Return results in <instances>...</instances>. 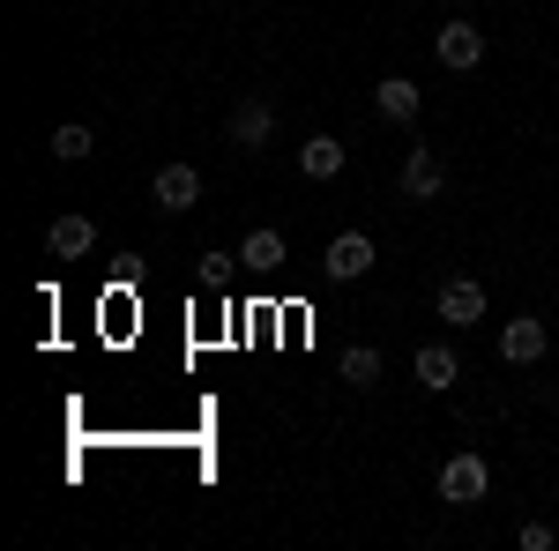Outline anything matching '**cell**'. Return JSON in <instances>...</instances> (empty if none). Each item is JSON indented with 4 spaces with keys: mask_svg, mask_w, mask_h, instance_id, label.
<instances>
[{
    "mask_svg": "<svg viewBox=\"0 0 559 551\" xmlns=\"http://www.w3.org/2000/svg\"><path fill=\"white\" fill-rule=\"evenodd\" d=\"M485 492H492L485 455H448V463H440V500H448V507H477Z\"/></svg>",
    "mask_w": 559,
    "mask_h": 551,
    "instance_id": "6da1fadb",
    "label": "cell"
},
{
    "mask_svg": "<svg viewBox=\"0 0 559 551\" xmlns=\"http://www.w3.org/2000/svg\"><path fill=\"white\" fill-rule=\"evenodd\" d=\"M269 134H276L269 97H239V105H231V120H224V142H231V149H269Z\"/></svg>",
    "mask_w": 559,
    "mask_h": 551,
    "instance_id": "7a4b0ae2",
    "label": "cell"
},
{
    "mask_svg": "<svg viewBox=\"0 0 559 551\" xmlns=\"http://www.w3.org/2000/svg\"><path fill=\"white\" fill-rule=\"evenodd\" d=\"M432 52H440V68H455V75H471L477 60H485V31L477 23H440V38H432Z\"/></svg>",
    "mask_w": 559,
    "mask_h": 551,
    "instance_id": "3957f363",
    "label": "cell"
},
{
    "mask_svg": "<svg viewBox=\"0 0 559 551\" xmlns=\"http://www.w3.org/2000/svg\"><path fill=\"white\" fill-rule=\"evenodd\" d=\"M432 313H440L448 328H471V321H485V284H471V276H448V284H440V298H432Z\"/></svg>",
    "mask_w": 559,
    "mask_h": 551,
    "instance_id": "277c9868",
    "label": "cell"
},
{
    "mask_svg": "<svg viewBox=\"0 0 559 551\" xmlns=\"http://www.w3.org/2000/svg\"><path fill=\"white\" fill-rule=\"evenodd\" d=\"M150 194H157V209H165V216H187L194 202H202V171H194V165H165L157 179H150Z\"/></svg>",
    "mask_w": 559,
    "mask_h": 551,
    "instance_id": "5b68a950",
    "label": "cell"
},
{
    "mask_svg": "<svg viewBox=\"0 0 559 551\" xmlns=\"http://www.w3.org/2000/svg\"><path fill=\"white\" fill-rule=\"evenodd\" d=\"M321 268H329V284H358V276L373 268V239H366V231H344V239H329Z\"/></svg>",
    "mask_w": 559,
    "mask_h": 551,
    "instance_id": "8992f818",
    "label": "cell"
},
{
    "mask_svg": "<svg viewBox=\"0 0 559 551\" xmlns=\"http://www.w3.org/2000/svg\"><path fill=\"white\" fill-rule=\"evenodd\" d=\"M440 187H448V165L432 149H411L403 157V202H440Z\"/></svg>",
    "mask_w": 559,
    "mask_h": 551,
    "instance_id": "52a82bcc",
    "label": "cell"
},
{
    "mask_svg": "<svg viewBox=\"0 0 559 551\" xmlns=\"http://www.w3.org/2000/svg\"><path fill=\"white\" fill-rule=\"evenodd\" d=\"M45 247H52V261H83L90 247H97V224H90V216H52V231H45Z\"/></svg>",
    "mask_w": 559,
    "mask_h": 551,
    "instance_id": "ba28073f",
    "label": "cell"
},
{
    "mask_svg": "<svg viewBox=\"0 0 559 551\" xmlns=\"http://www.w3.org/2000/svg\"><path fill=\"white\" fill-rule=\"evenodd\" d=\"M411 373H418V387H426V395H448V387L463 381V366H455V350H448V343H426V350L411 358Z\"/></svg>",
    "mask_w": 559,
    "mask_h": 551,
    "instance_id": "9c48e42d",
    "label": "cell"
},
{
    "mask_svg": "<svg viewBox=\"0 0 559 551\" xmlns=\"http://www.w3.org/2000/svg\"><path fill=\"white\" fill-rule=\"evenodd\" d=\"M500 358H508V366H537V358H545V321H530V313L508 321V328H500Z\"/></svg>",
    "mask_w": 559,
    "mask_h": 551,
    "instance_id": "30bf717a",
    "label": "cell"
},
{
    "mask_svg": "<svg viewBox=\"0 0 559 551\" xmlns=\"http://www.w3.org/2000/svg\"><path fill=\"white\" fill-rule=\"evenodd\" d=\"M373 105H381V120L411 128V120H418V83H411V75H388V83H373Z\"/></svg>",
    "mask_w": 559,
    "mask_h": 551,
    "instance_id": "8fae6325",
    "label": "cell"
},
{
    "mask_svg": "<svg viewBox=\"0 0 559 551\" xmlns=\"http://www.w3.org/2000/svg\"><path fill=\"white\" fill-rule=\"evenodd\" d=\"M299 171L306 179H344V142H336V134H306Z\"/></svg>",
    "mask_w": 559,
    "mask_h": 551,
    "instance_id": "7c38bea8",
    "label": "cell"
},
{
    "mask_svg": "<svg viewBox=\"0 0 559 551\" xmlns=\"http://www.w3.org/2000/svg\"><path fill=\"white\" fill-rule=\"evenodd\" d=\"M344 387H381V350L373 343H350L344 350Z\"/></svg>",
    "mask_w": 559,
    "mask_h": 551,
    "instance_id": "4fadbf2b",
    "label": "cell"
},
{
    "mask_svg": "<svg viewBox=\"0 0 559 551\" xmlns=\"http://www.w3.org/2000/svg\"><path fill=\"white\" fill-rule=\"evenodd\" d=\"M239 261H247V268H276V261H284V231H269V224H261V231H247Z\"/></svg>",
    "mask_w": 559,
    "mask_h": 551,
    "instance_id": "5bb4252c",
    "label": "cell"
},
{
    "mask_svg": "<svg viewBox=\"0 0 559 551\" xmlns=\"http://www.w3.org/2000/svg\"><path fill=\"white\" fill-rule=\"evenodd\" d=\"M90 149H97V134H90V128H83V120H68V128L52 134V157H60V165H83Z\"/></svg>",
    "mask_w": 559,
    "mask_h": 551,
    "instance_id": "9a60e30c",
    "label": "cell"
},
{
    "mask_svg": "<svg viewBox=\"0 0 559 551\" xmlns=\"http://www.w3.org/2000/svg\"><path fill=\"white\" fill-rule=\"evenodd\" d=\"M522 551H552V522H522Z\"/></svg>",
    "mask_w": 559,
    "mask_h": 551,
    "instance_id": "2e32d148",
    "label": "cell"
}]
</instances>
